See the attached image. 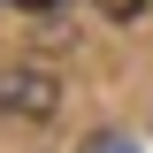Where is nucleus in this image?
<instances>
[{
    "instance_id": "obj_1",
    "label": "nucleus",
    "mask_w": 153,
    "mask_h": 153,
    "mask_svg": "<svg viewBox=\"0 0 153 153\" xmlns=\"http://www.w3.org/2000/svg\"><path fill=\"white\" fill-rule=\"evenodd\" d=\"M0 107H8V115H54L61 107V84L46 69H8V76H0Z\"/></svg>"
},
{
    "instance_id": "obj_2",
    "label": "nucleus",
    "mask_w": 153,
    "mask_h": 153,
    "mask_svg": "<svg viewBox=\"0 0 153 153\" xmlns=\"http://www.w3.org/2000/svg\"><path fill=\"white\" fill-rule=\"evenodd\" d=\"M138 8H146V0H100V16H115V23H130Z\"/></svg>"
},
{
    "instance_id": "obj_3",
    "label": "nucleus",
    "mask_w": 153,
    "mask_h": 153,
    "mask_svg": "<svg viewBox=\"0 0 153 153\" xmlns=\"http://www.w3.org/2000/svg\"><path fill=\"white\" fill-rule=\"evenodd\" d=\"M16 8H31V16H46V8H61V0H16Z\"/></svg>"
}]
</instances>
